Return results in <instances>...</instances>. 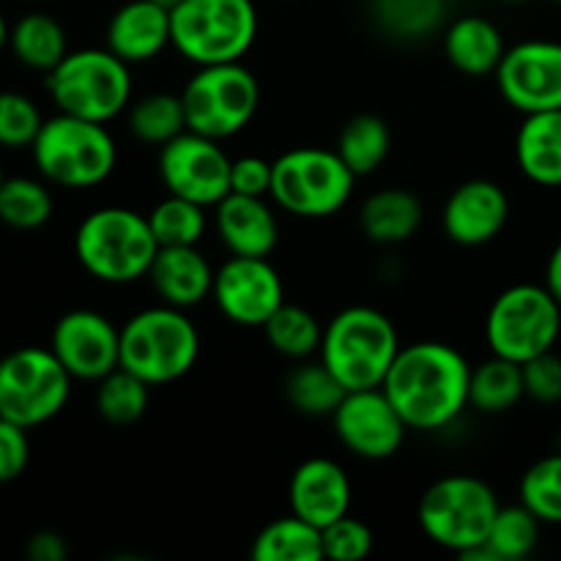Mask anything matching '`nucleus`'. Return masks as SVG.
<instances>
[{
	"mask_svg": "<svg viewBox=\"0 0 561 561\" xmlns=\"http://www.w3.org/2000/svg\"><path fill=\"white\" fill-rule=\"evenodd\" d=\"M471 365L455 345L420 340L400 348L381 389L411 431H444L469 409Z\"/></svg>",
	"mask_w": 561,
	"mask_h": 561,
	"instance_id": "f257e3e1",
	"label": "nucleus"
},
{
	"mask_svg": "<svg viewBox=\"0 0 561 561\" xmlns=\"http://www.w3.org/2000/svg\"><path fill=\"white\" fill-rule=\"evenodd\" d=\"M159 252L148 214L126 206H104L88 214L75 233V255L93 279L129 285L148 277Z\"/></svg>",
	"mask_w": 561,
	"mask_h": 561,
	"instance_id": "f03ea898",
	"label": "nucleus"
},
{
	"mask_svg": "<svg viewBox=\"0 0 561 561\" xmlns=\"http://www.w3.org/2000/svg\"><path fill=\"white\" fill-rule=\"evenodd\" d=\"M400 334L387 312L367 305L340 310L323 329L321 362L337 376L345 392L381 387L400 354Z\"/></svg>",
	"mask_w": 561,
	"mask_h": 561,
	"instance_id": "7ed1b4c3",
	"label": "nucleus"
},
{
	"mask_svg": "<svg viewBox=\"0 0 561 561\" xmlns=\"http://www.w3.org/2000/svg\"><path fill=\"white\" fill-rule=\"evenodd\" d=\"M197 356L201 332L179 307H146L121 327V367L151 387L184 378L197 365Z\"/></svg>",
	"mask_w": 561,
	"mask_h": 561,
	"instance_id": "20e7f679",
	"label": "nucleus"
},
{
	"mask_svg": "<svg viewBox=\"0 0 561 561\" xmlns=\"http://www.w3.org/2000/svg\"><path fill=\"white\" fill-rule=\"evenodd\" d=\"M31 153L38 175L64 190L104 184L118 164V146L107 124L66 113L44 118Z\"/></svg>",
	"mask_w": 561,
	"mask_h": 561,
	"instance_id": "39448f33",
	"label": "nucleus"
},
{
	"mask_svg": "<svg viewBox=\"0 0 561 561\" xmlns=\"http://www.w3.org/2000/svg\"><path fill=\"white\" fill-rule=\"evenodd\" d=\"M257 27L255 0H181L170 11L173 49L195 66L241 60L255 44Z\"/></svg>",
	"mask_w": 561,
	"mask_h": 561,
	"instance_id": "423d86ee",
	"label": "nucleus"
},
{
	"mask_svg": "<svg viewBox=\"0 0 561 561\" xmlns=\"http://www.w3.org/2000/svg\"><path fill=\"white\" fill-rule=\"evenodd\" d=\"M47 93L58 113L107 124L129 110L131 66L107 47L69 49L47 75Z\"/></svg>",
	"mask_w": 561,
	"mask_h": 561,
	"instance_id": "0eeeda50",
	"label": "nucleus"
},
{
	"mask_svg": "<svg viewBox=\"0 0 561 561\" xmlns=\"http://www.w3.org/2000/svg\"><path fill=\"white\" fill-rule=\"evenodd\" d=\"M499 510L502 504L496 491L485 480L471 474H447L422 493L416 520L427 540L466 557L485 546Z\"/></svg>",
	"mask_w": 561,
	"mask_h": 561,
	"instance_id": "6e6552de",
	"label": "nucleus"
},
{
	"mask_svg": "<svg viewBox=\"0 0 561 561\" xmlns=\"http://www.w3.org/2000/svg\"><path fill=\"white\" fill-rule=\"evenodd\" d=\"M356 175L337 151L299 146L274 159L272 201L299 219H327L348 206Z\"/></svg>",
	"mask_w": 561,
	"mask_h": 561,
	"instance_id": "1a4fd4ad",
	"label": "nucleus"
},
{
	"mask_svg": "<svg viewBox=\"0 0 561 561\" xmlns=\"http://www.w3.org/2000/svg\"><path fill=\"white\" fill-rule=\"evenodd\" d=\"M181 99L186 129L222 142L252 124L261 110V82L241 60L197 66Z\"/></svg>",
	"mask_w": 561,
	"mask_h": 561,
	"instance_id": "9d476101",
	"label": "nucleus"
},
{
	"mask_svg": "<svg viewBox=\"0 0 561 561\" xmlns=\"http://www.w3.org/2000/svg\"><path fill=\"white\" fill-rule=\"evenodd\" d=\"M561 334V305L546 283L510 285L493 299L485 316V340L491 354L518 365L553 351Z\"/></svg>",
	"mask_w": 561,
	"mask_h": 561,
	"instance_id": "9b49d317",
	"label": "nucleus"
},
{
	"mask_svg": "<svg viewBox=\"0 0 561 561\" xmlns=\"http://www.w3.org/2000/svg\"><path fill=\"white\" fill-rule=\"evenodd\" d=\"M71 381L53 348H16L0 359V416L22 427H38L66 409Z\"/></svg>",
	"mask_w": 561,
	"mask_h": 561,
	"instance_id": "f8f14e48",
	"label": "nucleus"
},
{
	"mask_svg": "<svg viewBox=\"0 0 561 561\" xmlns=\"http://www.w3.org/2000/svg\"><path fill=\"white\" fill-rule=\"evenodd\" d=\"M230 162L219 140L186 129L159 148L157 164L168 195L214 208L230 195Z\"/></svg>",
	"mask_w": 561,
	"mask_h": 561,
	"instance_id": "ddd939ff",
	"label": "nucleus"
},
{
	"mask_svg": "<svg viewBox=\"0 0 561 561\" xmlns=\"http://www.w3.org/2000/svg\"><path fill=\"white\" fill-rule=\"evenodd\" d=\"M496 85L504 102L524 115L561 110V42L529 38L507 47Z\"/></svg>",
	"mask_w": 561,
	"mask_h": 561,
	"instance_id": "4468645a",
	"label": "nucleus"
},
{
	"mask_svg": "<svg viewBox=\"0 0 561 561\" xmlns=\"http://www.w3.org/2000/svg\"><path fill=\"white\" fill-rule=\"evenodd\" d=\"M332 425L340 444L362 460H389L400 453L411 431L381 387L345 392Z\"/></svg>",
	"mask_w": 561,
	"mask_h": 561,
	"instance_id": "2eb2a0df",
	"label": "nucleus"
},
{
	"mask_svg": "<svg viewBox=\"0 0 561 561\" xmlns=\"http://www.w3.org/2000/svg\"><path fill=\"white\" fill-rule=\"evenodd\" d=\"M214 301L236 327L263 329L285 305V285L268 257L230 255L214 277Z\"/></svg>",
	"mask_w": 561,
	"mask_h": 561,
	"instance_id": "dca6fc26",
	"label": "nucleus"
},
{
	"mask_svg": "<svg viewBox=\"0 0 561 561\" xmlns=\"http://www.w3.org/2000/svg\"><path fill=\"white\" fill-rule=\"evenodd\" d=\"M49 348L75 381H102L121 367V329L96 310H71L58 318Z\"/></svg>",
	"mask_w": 561,
	"mask_h": 561,
	"instance_id": "f3484780",
	"label": "nucleus"
},
{
	"mask_svg": "<svg viewBox=\"0 0 561 561\" xmlns=\"http://www.w3.org/2000/svg\"><path fill=\"white\" fill-rule=\"evenodd\" d=\"M510 219V197L491 179L463 181L442 208V228L458 247H482L496 239Z\"/></svg>",
	"mask_w": 561,
	"mask_h": 561,
	"instance_id": "a211bd4d",
	"label": "nucleus"
},
{
	"mask_svg": "<svg viewBox=\"0 0 561 561\" xmlns=\"http://www.w3.org/2000/svg\"><path fill=\"white\" fill-rule=\"evenodd\" d=\"M351 502H354V485L337 460L310 458L296 466V471L290 474V513L318 529H327L329 524L348 515Z\"/></svg>",
	"mask_w": 561,
	"mask_h": 561,
	"instance_id": "6ab92c4d",
	"label": "nucleus"
},
{
	"mask_svg": "<svg viewBox=\"0 0 561 561\" xmlns=\"http://www.w3.org/2000/svg\"><path fill=\"white\" fill-rule=\"evenodd\" d=\"M104 47L129 66L148 64L173 47L170 11L153 0H129L110 16Z\"/></svg>",
	"mask_w": 561,
	"mask_h": 561,
	"instance_id": "aec40b11",
	"label": "nucleus"
},
{
	"mask_svg": "<svg viewBox=\"0 0 561 561\" xmlns=\"http://www.w3.org/2000/svg\"><path fill=\"white\" fill-rule=\"evenodd\" d=\"M217 233L230 255L268 257L279 244V219L268 197L230 192L217 206Z\"/></svg>",
	"mask_w": 561,
	"mask_h": 561,
	"instance_id": "412c9836",
	"label": "nucleus"
},
{
	"mask_svg": "<svg viewBox=\"0 0 561 561\" xmlns=\"http://www.w3.org/2000/svg\"><path fill=\"white\" fill-rule=\"evenodd\" d=\"M214 266L208 257L195 247H159L157 257L151 263L153 290L162 299V305L190 310L203 305L214 294Z\"/></svg>",
	"mask_w": 561,
	"mask_h": 561,
	"instance_id": "4be33fe9",
	"label": "nucleus"
},
{
	"mask_svg": "<svg viewBox=\"0 0 561 561\" xmlns=\"http://www.w3.org/2000/svg\"><path fill=\"white\" fill-rule=\"evenodd\" d=\"M504 53H507V44H504L502 31L488 16H458L444 33V55H447L449 66L458 69L460 75H496Z\"/></svg>",
	"mask_w": 561,
	"mask_h": 561,
	"instance_id": "5701e85b",
	"label": "nucleus"
},
{
	"mask_svg": "<svg viewBox=\"0 0 561 561\" xmlns=\"http://www.w3.org/2000/svg\"><path fill=\"white\" fill-rule=\"evenodd\" d=\"M422 222H425V206L414 192L403 186L373 192L359 208V228L373 244H403L414 239Z\"/></svg>",
	"mask_w": 561,
	"mask_h": 561,
	"instance_id": "b1692460",
	"label": "nucleus"
},
{
	"mask_svg": "<svg viewBox=\"0 0 561 561\" xmlns=\"http://www.w3.org/2000/svg\"><path fill=\"white\" fill-rule=\"evenodd\" d=\"M515 162L537 186H561V110L524 115L515 135Z\"/></svg>",
	"mask_w": 561,
	"mask_h": 561,
	"instance_id": "393cba45",
	"label": "nucleus"
},
{
	"mask_svg": "<svg viewBox=\"0 0 561 561\" xmlns=\"http://www.w3.org/2000/svg\"><path fill=\"white\" fill-rule=\"evenodd\" d=\"M9 49L25 69L49 75L69 55V38L55 16L31 11L11 25Z\"/></svg>",
	"mask_w": 561,
	"mask_h": 561,
	"instance_id": "a878e982",
	"label": "nucleus"
},
{
	"mask_svg": "<svg viewBox=\"0 0 561 561\" xmlns=\"http://www.w3.org/2000/svg\"><path fill=\"white\" fill-rule=\"evenodd\" d=\"M524 398V365L518 362L491 354L480 367H471L469 405L480 414H507Z\"/></svg>",
	"mask_w": 561,
	"mask_h": 561,
	"instance_id": "bb28decb",
	"label": "nucleus"
},
{
	"mask_svg": "<svg viewBox=\"0 0 561 561\" xmlns=\"http://www.w3.org/2000/svg\"><path fill=\"white\" fill-rule=\"evenodd\" d=\"M250 557L255 561H321L323 531L299 515H283L257 531Z\"/></svg>",
	"mask_w": 561,
	"mask_h": 561,
	"instance_id": "cd10ccee",
	"label": "nucleus"
},
{
	"mask_svg": "<svg viewBox=\"0 0 561 561\" xmlns=\"http://www.w3.org/2000/svg\"><path fill=\"white\" fill-rule=\"evenodd\" d=\"M334 151L356 179H365L376 173L392 153V131L381 115L359 113L340 129Z\"/></svg>",
	"mask_w": 561,
	"mask_h": 561,
	"instance_id": "c85d7f7f",
	"label": "nucleus"
},
{
	"mask_svg": "<svg viewBox=\"0 0 561 561\" xmlns=\"http://www.w3.org/2000/svg\"><path fill=\"white\" fill-rule=\"evenodd\" d=\"M126 124L135 140L162 148L181 131H186V113L181 93L153 91L140 96L126 110Z\"/></svg>",
	"mask_w": 561,
	"mask_h": 561,
	"instance_id": "c756f323",
	"label": "nucleus"
},
{
	"mask_svg": "<svg viewBox=\"0 0 561 561\" xmlns=\"http://www.w3.org/2000/svg\"><path fill=\"white\" fill-rule=\"evenodd\" d=\"M285 398H288V403L294 405L299 414L329 416V420H332L337 405L343 403L345 387L321 359H301V365H296L294 370L288 373V378H285Z\"/></svg>",
	"mask_w": 561,
	"mask_h": 561,
	"instance_id": "7c9ffc66",
	"label": "nucleus"
},
{
	"mask_svg": "<svg viewBox=\"0 0 561 561\" xmlns=\"http://www.w3.org/2000/svg\"><path fill=\"white\" fill-rule=\"evenodd\" d=\"M263 334H266L272 351H277L285 359H310L316 351H321L323 327L307 307L301 305H285L277 307L272 318L263 323Z\"/></svg>",
	"mask_w": 561,
	"mask_h": 561,
	"instance_id": "2f4dec72",
	"label": "nucleus"
},
{
	"mask_svg": "<svg viewBox=\"0 0 561 561\" xmlns=\"http://www.w3.org/2000/svg\"><path fill=\"white\" fill-rule=\"evenodd\" d=\"M55 211L49 181L11 175L0 184V222L14 230H38Z\"/></svg>",
	"mask_w": 561,
	"mask_h": 561,
	"instance_id": "473e14b6",
	"label": "nucleus"
},
{
	"mask_svg": "<svg viewBox=\"0 0 561 561\" xmlns=\"http://www.w3.org/2000/svg\"><path fill=\"white\" fill-rule=\"evenodd\" d=\"M93 403H96V414L110 425H135L151 403V383L118 367L96 381Z\"/></svg>",
	"mask_w": 561,
	"mask_h": 561,
	"instance_id": "72a5a7b5",
	"label": "nucleus"
},
{
	"mask_svg": "<svg viewBox=\"0 0 561 561\" xmlns=\"http://www.w3.org/2000/svg\"><path fill=\"white\" fill-rule=\"evenodd\" d=\"M148 222L159 247H195L201 244L208 228L206 206L179 195L159 201L148 214Z\"/></svg>",
	"mask_w": 561,
	"mask_h": 561,
	"instance_id": "f704fd0d",
	"label": "nucleus"
},
{
	"mask_svg": "<svg viewBox=\"0 0 561 561\" xmlns=\"http://www.w3.org/2000/svg\"><path fill=\"white\" fill-rule=\"evenodd\" d=\"M540 518L520 502L499 510L485 542L493 561H520L529 557L540 542Z\"/></svg>",
	"mask_w": 561,
	"mask_h": 561,
	"instance_id": "c9c22d12",
	"label": "nucleus"
},
{
	"mask_svg": "<svg viewBox=\"0 0 561 561\" xmlns=\"http://www.w3.org/2000/svg\"><path fill=\"white\" fill-rule=\"evenodd\" d=\"M520 504L540 518L542 526H561V453L546 455L520 477Z\"/></svg>",
	"mask_w": 561,
	"mask_h": 561,
	"instance_id": "e433bc0d",
	"label": "nucleus"
},
{
	"mask_svg": "<svg viewBox=\"0 0 561 561\" xmlns=\"http://www.w3.org/2000/svg\"><path fill=\"white\" fill-rule=\"evenodd\" d=\"M381 27L400 38L431 36L444 16V0H373Z\"/></svg>",
	"mask_w": 561,
	"mask_h": 561,
	"instance_id": "4c0bfd02",
	"label": "nucleus"
},
{
	"mask_svg": "<svg viewBox=\"0 0 561 561\" xmlns=\"http://www.w3.org/2000/svg\"><path fill=\"white\" fill-rule=\"evenodd\" d=\"M38 104L20 91H0V148H31L42 131Z\"/></svg>",
	"mask_w": 561,
	"mask_h": 561,
	"instance_id": "58836bf2",
	"label": "nucleus"
},
{
	"mask_svg": "<svg viewBox=\"0 0 561 561\" xmlns=\"http://www.w3.org/2000/svg\"><path fill=\"white\" fill-rule=\"evenodd\" d=\"M323 531V559L334 561H359L376 546V535L365 520L354 515H343L334 524H329Z\"/></svg>",
	"mask_w": 561,
	"mask_h": 561,
	"instance_id": "ea45409f",
	"label": "nucleus"
},
{
	"mask_svg": "<svg viewBox=\"0 0 561 561\" xmlns=\"http://www.w3.org/2000/svg\"><path fill=\"white\" fill-rule=\"evenodd\" d=\"M524 387L526 398H531L535 403H561V356L546 351V354L524 362Z\"/></svg>",
	"mask_w": 561,
	"mask_h": 561,
	"instance_id": "a19ab883",
	"label": "nucleus"
},
{
	"mask_svg": "<svg viewBox=\"0 0 561 561\" xmlns=\"http://www.w3.org/2000/svg\"><path fill=\"white\" fill-rule=\"evenodd\" d=\"M27 463H31L27 427L0 416V485L20 480L25 474Z\"/></svg>",
	"mask_w": 561,
	"mask_h": 561,
	"instance_id": "79ce46f5",
	"label": "nucleus"
},
{
	"mask_svg": "<svg viewBox=\"0 0 561 561\" xmlns=\"http://www.w3.org/2000/svg\"><path fill=\"white\" fill-rule=\"evenodd\" d=\"M272 175L274 162L247 153V157L230 162V192H236V195L268 197L272 195Z\"/></svg>",
	"mask_w": 561,
	"mask_h": 561,
	"instance_id": "37998d69",
	"label": "nucleus"
},
{
	"mask_svg": "<svg viewBox=\"0 0 561 561\" xmlns=\"http://www.w3.org/2000/svg\"><path fill=\"white\" fill-rule=\"evenodd\" d=\"M27 557L33 561H66L69 557V546H66L64 537L58 531H36V535L27 540Z\"/></svg>",
	"mask_w": 561,
	"mask_h": 561,
	"instance_id": "c03bdc74",
	"label": "nucleus"
},
{
	"mask_svg": "<svg viewBox=\"0 0 561 561\" xmlns=\"http://www.w3.org/2000/svg\"><path fill=\"white\" fill-rule=\"evenodd\" d=\"M546 288L557 296V301L561 305V241L553 247L551 257H548L546 266Z\"/></svg>",
	"mask_w": 561,
	"mask_h": 561,
	"instance_id": "a18cd8bd",
	"label": "nucleus"
},
{
	"mask_svg": "<svg viewBox=\"0 0 561 561\" xmlns=\"http://www.w3.org/2000/svg\"><path fill=\"white\" fill-rule=\"evenodd\" d=\"M9 33H11V27H9V22H5L3 11H0V53L9 47Z\"/></svg>",
	"mask_w": 561,
	"mask_h": 561,
	"instance_id": "49530a36",
	"label": "nucleus"
},
{
	"mask_svg": "<svg viewBox=\"0 0 561 561\" xmlns=\"http://www.w3.org/2000/svg\"><path fill=\"white\" fill-rule=\"evenodd\" d=\"M153 3H157V5H162V9H168V11H173L175 5L181 3V0H153Z\"/></svg>",
	"mask_w": 561,
	"mask_h": 561,
	"instance_id": "de8ad7c7",
	"label": "nucleus"
},
{
	"mask_svg": "<svg viewBox=\"0 0 561 561\" xmlns=\"http://www.w3.org/2000/svg\"><path fill=\"white\" fill-rule=\"evenodd\" d=\"M5 181V175H3V164H0V184H3Z\"/></svg>",
	"mask_w": 561,
	"mask_h": 561,
	"instance_id": "09e8293b",
	"label": "nucleus"
},
{
	"mask_svg": "<svg viewBox=\"0 0 561 561\" xmlns=\"http://www.w3.org/2000/svg\"><path fill=\"white\" fill-rule=\"evenodd\" d=\"M502 3H524V0H502Z\"/></svg>",
	"mask_w": 561,
	"mask_h": 561,
	"instance_id": "8fccbe9b",
	"label": "nucleus"
},
{
	"mask_svg": "<svg viewBox=\"0 0 561 561\" xmlns=\"http://www.w3.org/2000/svg\"><path fill=\"white\" fill-rule=\"evenodd\" d=\"M557 449L561 453V433H559V442H557Z\"/></svg>",
	"mask_w": 561,
	"mask_h": 561,
	"instance_id": "3c124183",
	"label": "nucleus"
},
{
	"mask_svg": "<svg viewBox=\"0 0 561 561\" xmlns=\"http://www.w3.org/2000/svg\"><path fill=\"white\" fill-rule=\"evenodd\" d=\"M557 3H559V5H561V0H557Z\"/></svg>",
	"mask_w": 561,
	"mask_h": 561,
	"instance_id": "603ef678",
	"label": "nucleus"
}]
</instances>
